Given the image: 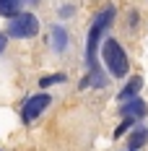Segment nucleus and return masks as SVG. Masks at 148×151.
Here are the masks:
<instances>
[{
  "label": "nucleus",
  "mask_w": 148,
  "mask_h": 151,
  "mask_svg": "<svg viewBox=\"0 0 148 151\" xmlns=\"http://www.w3.org/2000/svg\"><path fill=\"white\" fill-rule=\"evenodd\" d=\"M112 18H114V8H112V5H107L102 13L96 16V21H94V26H91V31H89V45H86V63H89L91 70H99V65H96V45H99L102 34L107 31V26L112 24Z\"/></svg>",
  "instance_id": "obj_1"
},
{
  "label": "nucleus",
  "mask_w": 148,
  "mask_h": 151,
  "mask_svg": "<svg viewBox=\"0 0 148 151\" xmlns=\"http://www.w3.org/2000/svg\"><path fill=\"white\" fill-rule=\"evenodd\" d=\"M36 34H39V18L34 13H16L13 18H8V37L31 39Z\"/></svg>",
  "instance_id": "obj_2"
},
{
  "label": "nucleus",
  "mask_w": 148,
  "mask_h": 151,
  "mask_svg": "<svg viewBox=\"0 0 148 151\" xmlns=\"http://www.w3.org/2000/svg\"><path fill=\"white\" fill-rule=\"evenodd\" d=\"M104 63H107L109 73L117 76V78H122L127 73V55H125V50H122V45L117 39H107L104 42Z\"/></svg>",
  "instance_id": "obj_3"
},
{
  "label": "nucleus",
  "mask_w": 148,
  "mask_h": 151,
  "mask_svg": "<svg viewBox=\"0 0 148 151\" xmlns=\"http://www.w3.org/2000/svg\"><path fill=\"white\" fill-rule=\"evenodd\" d=\"M49 102H52V99H49V94H34L29 102L24 104V112H21L24 122H34V120H36V117L47 109V107H49Z\"/></svg>",
  "instance_id": "obj_4"
},
{
  "label": "nucleus",
  "mask_w": 148,
  "mask_h": 151,
  "mask_svg": "<svg viewBox=\"0 0 148 151\" xmlns=\"http://www.w3.org/2000/svg\"><path fill=\"white\" fill-rule=\"evenodd\" d=\"M148 112V107H146V102L143 99H127L125 104H122V117H143Z\"/></svg>",
  "instance_id": "obj_5"
},
{
  "label": "nucleus",
  "mask_w": 148,
  "mask_h": 151,
  "mask_svg": "<svg viewBox=\"0 0 148 151\" xmlns=\"http://www.w3.org/2000/svg\"><path fill=\"white\" fill-rule=\"evenodd\" d=\"M24 0H0V16L3 18H13L16 13H21Z\"/></svg>",
  "instance_id": "obj_6"
},
{
  "label": "nucleus",
  "mask_w": 148,
  "mask_h": 151,
  "mask_svg": "<svg viewBox=\"0 0 148 151\" xmlns=\"http://www.w3.org/2000/svg\"><path fill=\"white\" fill-rule=\"evenodd\" d=\"M140 86H143V78H140V76H135L133 81H130L125 89L119 91V99H122V102H127V99H135V94L140 91Z\"/></svg>",
  "instance_id": "obj_7"
},
{
  "label": "nucleus",
  "mask_w": 148,
  "mask_h": 151,
  "mask_svg": "<svg viewBox=\"0 0 148 151\" xmlns=\"http://www.w3.org/2000/svg\"><path fill=\"white\" fill-rule=\"evenodd\" d=\"M52 45H55V50H65V45H68V34H65V29H60V26H52Z\"/></svg>",
  "instance_id": "obj_8"
},
{
  "label": "nucleus",
  "mask_w": 148,
  "mask_h": 151,
  "mask_svg": "<svg viewBox=\"0 0 148 151\" xmlns=\"http://www.w3.org/2000/svg\"><path fill=\"white\" fill-rule=\"evenodd\" d=\"M146 141H148V130L146 128H138L133 136H130V149H140Z\"/></svg>",
  "instance_id": "obj_9"
},
{
  "label": "nucleus",
  "mask_w": 148,
  "mask_h": 151,
  "mask_svg": "<svg viewBox=\"0 0 148 151\" xmlns=\"http://www.w3.org/2000/svg\"><path fill=\"white\" fill-rule=\"evenodd\" d=\"M65 81V73H55V76H47V78H42L39 83L42 86H52V83H62Z\"/></svg>",
  "instance_id": "obj_10"
},
{
  "label": "nucleus",
  "mask_w": 148,
  "mask_h": 151,
  "mask_svg": "<svg viewBox=\"0 0 148 151\" xmlns=\"http://www.w3.org/2000/svg\"><path fill=\"white\" fill-rule=\"evenodd\" d=\"M5 45H8V37H5V34H0V52L5 50Z\"/></svg>",
  "instance_id": "obj_11"
},
{
  "label": "nucleus",
  "mask_w": 148,
  "mask_h": 151,
  "mask_svg": "<svg viewBox=\"0 0 148 151\" xmlns=\"http://www.w3.org/2000/svg\"><path fill=\"white\" fill-rule=\"evenodd\" d=\"M31 3H39V0H31Z\"/></svg>",
  "instance_id": "obj_12"
}]
</instances>
